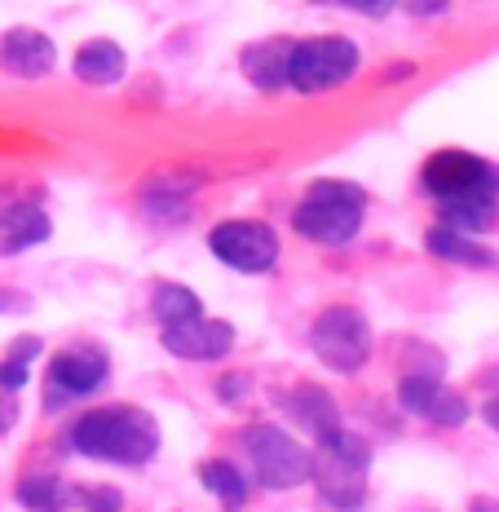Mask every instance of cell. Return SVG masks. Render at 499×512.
Masks as SVG:
<instances>
[{
    "mask_svg": "<svg viewBox=\"0 0 499 512\" xmlns=\"http://www.w3.org/2000/svg\"><path fill=\"white\" fill-rule=\"evenodd\" d=\"M279 407L288 411V420L301 433H310L314 442H323V437H332L336 429H341V411H336L332 393L318 389V384H296L292 393L279 398Z\"/></svg>",
    "mask_w": 499,
    "mask_h": 512,
    "instance_id": "obj_13",
    "label": "cell"
},
{
    "mask_svg": "<svg viewBox=\"0 0 499 512\" xmlns=\"http://www.w3.org/2000/svg\"><path fill=\"white\" fill-rule=\"evenodd\" d=\"M199 482H204L208 495H217L221 504H226V512H239L243 499H248V477H243L230 460H208V464H199Z\"/></svg>",
    "mask_w": 499,
    "mask_h": 512,
    "instance_id": "obj_19",
    "label": "cell"
},
{
    "mask_svg": "<svg viewBox=\"0 0 499 512\" xmlns=\"http://www.w3.org/2000/svg\"><path fill=\"white\" fill-rule=\"evenodd\" d=\"M208 248L239 274H270L279 261V234L265 221H221L208 234Z\"/></svg>",
    "mask_w": 499,
    "mask_h": 512,
    "instance_id": "obj_8",
    "label": "cell"
},
{
    "mask_svg": "<svg viewBox=\"0 0 499 512\" xmlns=\"http://www.w3.org/2000/svg\"><path fill=\"white\" fill-rule=\"evenodd\" d=\"M31 301L27 296H18L14 287H0V314H27Z\"/></svg>",
    "mask_w": 499,
    "mask_h": 512,
    "instance_id": "obj_24",
    "label": "cell"
},
{
    "mask_svg": "<svg viewBox=\"0 0 499 512\" xmlns=\"http://www.w3.org/2000/svg\"><path fill=\"white\" fill-rule=\"evenodd\" d=\"M243 446H248V460H252V477L257 486L265 490H292V486H305L310 482V468H314V455L305 451L301 442L279 429V424H252L243 433Z\"/></svg>",
    "mask_w": 499,
    "mask_h": 512,
    "instance_id": "obj_4",
    "label": "cell"
},
{
    "mask_svg": "<svg viewBox=\"0 0 499 512\" xmlns=\"http://www.w3.org/2000/svg\"><path fill=\"white\" fill-rule=\"evenodd\" d=\"M447 5L451 0H407V9L416 18H433V14H447Z\"/></svg>",
    "mask_w": 499,
    "mask_h": 512,
    "instance_id": "obj_25",
    "label": "cell"
},
{
    "mask_svg": "<svg viewBox=\"0 0 499 512\" xmlns=\"http://www.w3.org/2000/svg\"><path fill=\"white\" fill-rule=\"evenodd\" d=\"M424 248H429L433 256H442V261H451V265H473V270H486V265H495V252L491 248H482L473 234H460V230H451V226H433L429 234H424Z\"/></svg>",
    "mask_w": 499,
    "mask_h": 512,
    "instance_id": "obj_18",
    "label": "cell"
},
{
    "mask_svg": "<svg viewBox=\"0 0 499 512\" xmlns=\"http://www.w3.org/2000/svg\"><path fill=\"white\" fill-rule=\"evenodd\" d=\"M67 446L89 455V460L137 468V464L155 460L159 424H155V415H146L142 407H93L71 424Z\"/></svg>",
    "mask_w": 499,
    "mask_h": 512,
    "instance_id": "obj_1",
    "label": "cell"
},
{
    "mask_svg": "<svg viewBox=\"0 0 499 512\" xmlns=\"http://www.w3.org/2000/svg\"><path fill=\"white\" fill-rule=\"evenodd\" d=\"M363 212L367 195L354 181H314L310 195L292 212V230L310 243H323V248H341L363 230Z\"/></svg>",
    "mask_w": 499,
    "mask_h": 512,
    "instance_id": "obj_2",
    "label": "cell"
},
{
    "mask_svg": "<svg viewBox=\"0 0 499 512\" xmlns=\"http://www.w3.org/2000/svg\"><path fill=\"white\" fill-rule=\"evenodd\" d=\"M18 411H23V402H18V393L0 384V437H5V433L18 424Z\"/></svg>",
    "mask_w": 499,
    "mask_h": 512,
    "instance_id": "obj_23",
    "label": "cell"
},
{
    "mask_svg": "<svg viewBox=\"0 0 499 512\" xmlns=\"http://www.w3.org/2000/svg\"><path fill=\"white\" fill-rule=\"evenodd\" d=\"M76 80L80 84H93V89H106V84H120L124 80V49L115 40H89L80 53H76Z\"/></svg>",
    "mask_w": 499,
    "mask_h": 512,
    "instance_id": "obj_17",
    "label": "cell"
},
{
    "mask_svg": "<svg viewBox=\"0 0 499 512\" xmlns=\"http://www.w3.org/2000/svg\"><path fill=\"white\" fill-rule=\"evenodd\" d=\"M159 340H164L168 354L182 362H217L235 349V327L199 314V318H186V323H168Z\"/></svg>",
    "mask_w": 499,
    "mask_h": 512,
    "instance_id": "obj_11",
    "label": "cell"
},
{
    "mask_svg": "<svg viewBox=\"0 0 499 512\" xmlns=\"http://www.w3.org/2000/svg\"><path fill=\"white\" fill-rule=\"evenodd\" d=\"M31 358H40V340H14V349H9L5 358H0V384L14 393H23V384L31 380Z\"/></svg>",
    "mask_w": 499,
    "mask_h": 512,
    "instance_id": "obj_21",
    "label": "cell"
},
{
    "mask_svg": "<svg viewBox=\"0 0 499 512\" xmlns=\"http://www.w3.org/2000/svg\"><path fill=\"white\" fill-rule=\"evenodd\" d=\"M499 221V195L491 190H477V195H460L438 204V226H451L460 234H482Z\"/></svg>",
    "mask_w": 499,
    "mask_h": 512,
    "instance_id": "obj_16",
    "label": "cell"
},
{
    "mask_svg": "<svg viewBox=\"0 0 499 512\" xmlns=\"http://www.w3.org/2000/svg\"><path fill=\"white\" fill-rule=\"evenodd\" d=\"M367 468H371V442L358 433H349L341 424L332 437L318 442L310 482L318 486L323 504L354 512V508H363V499H367Z\"/></svg>",
    "mask_w": 499,
    "mask_h": 512,
    "instance_id": "obj_3",
    "label": "cell"
},
{
    "mask_svg": "<svg viewBox=\"0 0 499 512\" xmlns=\"http://www.w3.org/2000/svg\"><path fill=\"white\" fill-rule=\"evenodd\" d=\"M469 512H499V499H473Z\"/></svg>",
    "mask_w": 499,
    "mask_h": 512,
    "instance_id": "obj_28",
    "label": "cell"
},
{
    "mask_svg": "<svg viewBox=\"0 0 499 512\" xmlns=\"http://www.w3.org/2000/svg\"><path fill=\"white\" fill-rule=\"evenodd\" d=\"M310 345L327 371L354 376L371 358V323L354 305H327L310 327Z\"/></svg>",
    "mask_w": 499,
    "mask_h": 512,
    "instance_id": "obj_5",
    "label": "cell"
},
{
    "mask_svg": "<svg viewBox=\"0 0 499 512\" xmlns=\"http://www.w3.org/2000/svg\"><path fill=\"white\" fill-rule=\"evenodd\" d=\"M49 217L40 208L31 204H14L0 212V256H18L27 248H36V243L49 239Z\"/></svg>",
    "mask_w": 499,
    "mask_h": 512,
    "instance_id": "obj_15",
    "label": "cell"
},
{
    "mask_svg": "<svg viewBox=\"0 0 499 512\" xmlns=\"http://www.w3.org/2000/svg\"><path fill=\"white\" fill-rule=\"evenodd\" d=\"M53 62H58V49H53V40L45 31L36 27H9L5 36H0V67L9 71L14 80H40L53 71Z\"/></svg>",
    "mask_w": 499,
    "mask_h": 512,
    "instance_id": "obj_12",
    "label": "cell"
},
{
    "mask_svg": "<svg viewBox=\"0 0 499 512\" xmlns=\"http://www.w3.org/2000/svg\"><path fill=\"white\" fill-rule=\"evenodd\" d=\"M482 415H486V424H491V429L499 433V393H495L491 402H486V411H482Z\"/></svg>",
    "mask_w": 499,
    "mask_h": 512,
    "instance_id": "obj_27",
    "label": "cell"
},
{
    "mask_svg": "<svg viewBox=\"0 0 499 512\" xmlns=\"http://www.w3.org/2000/svg\"><path fill=\"white\" fill-rule=\"evenodd\" d=\"M398 402H402L407 415L442 424V429H460V424L469 420V402H464V393L451 389V384H442L438 376H402Z\"/></svg>",
    "mask_w": 499,
    "mask_h": 512,
    "instance_id": "obj_10",
    "label": "cell"
},
{
    "mask_svg": "<svg viewBox=\"0 0 499 512\" xmlns=\"http://www.w3.org/2000/svg\"><path fill=\"white\" fill-rule=\"evenodd\" d=\"M292 45L296 40H261V45L243 49V76H248L257 89L279 93L288 89V67H292Z\"/></svg>",
    "mask_w": 499,
    "mask_h": 512,
    "instance_id": "obj_14",
    "label": "cell"
},
{
    "mask_svg": "<svg viewBox=\"0 0 499 512\" xmlns=\"http://www.w3.org/2000/svg\"><path fill=\"white\" fill-rule=\"evenodd\" d=\"M341 5H349V9H358V14H367V18H380L385 14L394 0H341Z\"/></svg>",
    "mask_w": 499,
    "mask_h": 512,
    "instance_id": "obj_26",
    "label": "cell"
},
{
    "mask_svg": "<svg viewBox=\"0 0 499 512\" xmlns=\"http://www.w3.org/2000/svg\"><path fill=\"white\" fill-rule=\"evenodd\" d=\"M358 71V45L345 36H314V40H296L292 45V67L288 84L301 93H327Z\"/></svg>",
    "mask_w": 499,
    "mask_h": 512,
    "instance_id": "obj_6",
    "label": "cell"
},
{
    "mask_svg": "<svg viewBox=\"0 0 499 512\" xmlns=\"http://www.w3.org/2000/svg\"><path fill=\"white\" fill-rule=\"evenodd\" d=\"M18 504L31 508V512H45V508H58L62 504V482L53 473H31L18 482Z\"/></svg>",
    "mask_w": 499,
    "mask_h": 512,
    "instance_id": "obj_22",
    "label": "cell"
},
{
    "mask_svg": "<svg viewBox=\"0 0 499 512\" xmlns=\"http://www.w3.org/2000/svg\"><path fill=\"white\" fill-rule=\"evenodd\" d=\"M45 512H62V504H58V508H45Z\"/></svg>",
    "mask_w": 499,
    "mask_h": 512,
    "instance_id": "obj_29",
    "label": "cell"
},
{
    "mask_svg": "<svg viewBox=\"0 0 499 512\" xmlns=\"http://www.w3.org/2000/svg\"><path fill=\"white\" fill-rule=\"evenodd\" d=\"M420 186L433 204H447V199H460V195H477V190L499 195V168L469 155V151H438L429 164H424Z\"/></svg>",
    "mask_w": 499,
    "mask_h": 512,
    "instance_id": "obj_7",
    "label": "cell"
},
{
    "mask_svg": "<svg viewBox=\"0 0 499 512\" xmlns=\"http://www.w3.org/2000/svg\"><path fill=\"white\" fill-rule=\"evenodd\" d=\"M151 309H155V318L159 323H186V318H199L204 314V305H199V296L190 292V287L182 283H159L155 292H151Z\"/></svg>",
    "mask_w": 499,
    "mask_h": 512,
    "instance_id": "obj_20",
    "label": "cell"
},
{
    "mask_svg": "<svg viewBox=\"0 0 499 512\" xmlns=\"http://www.w3.org/2000/svg\"><path fill=\"white\" fill-rule=\"evenodd\" d=\"M111 376V358L98 345H71L49 362V407H67L71 398H89Z\"/></svg>",
    "mask_w": 499,
    "mask_h": 512,
    "instance_id": "obj_9",
    "label": "cell"
}]
</instances>
